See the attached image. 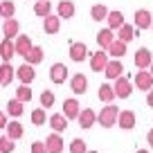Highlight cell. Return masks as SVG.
<instances>
[{
    "label": "cell",
    "mask_w": 153,
    "mask_h": 153,
    "mask_svg": "<svg viewBox=\"0 0 153 153\" xmlns=\"http://www.w3.org/2000/svg\"><path fill=\"white\" fill-rule=\"evenodd\" d=\"M18 20H14V18H9V20H5V25H2V38H14V36H20L18 34Z\"/></svg>",
    "instance_id": "44dd1931"
},
{
    "label": "cell",
    "mask_w": 153,
    "mask_h": 153,
    "mask_svg": "<svg viewBox=\"0 0 153 153\" xmlns=\"http://www.w3.org/2000/svg\"><path fill=\"white\" fill-rule=\"evenodd\" d=\"M135 86H137V90H153V74L151 70H140L135 72Z\"/></svg>",
    "instance_id": "7a4b0ae2"
},
{
    "label": "cell",
    "mask_w": 153,
    "mask_h": 153,
    "mask_svg": "<svg viewBox=\"0 0 153 153\" xmlns=\"http://www.w3.org/2000/svg\"><path fill=\"white\" fill-rule=\"evenodd\" d=\"M16 99H20L23 104H25V101H32V90H29V86L23 83V86L16 90Z\"/></svg>",
    "instance_id": "8d00e7d4"
},
{
    "label": "cell",
    "mask_w": 153,
    "mask_h": 153,
    "mask_svg": "<svg viewBox=\"0 0 153 153\" xmlns=\"http://www.w3.org/2000/svg\"><path fill=\"white\" fill-rule=\"evenodd\" d=\"M115 92H117V97H120V99H126V97H131V92H133V86H131V81L126 79V76L115 79Z\"/></svg>",
    "instance_id": "ba28073f"
},
{
    "label": "cell",
    "mask_w": 153,
    "mask_h": 153,
    "mask_svg": "<svg viewBox=\"0 0 153 153\" xmlns=\"http://www.w3.org/2000/svg\"><path fill=\"white\" fill-rule=\"evenodd\" d=\"M23 59H25V63H32V65L41 63V61H43V48L34 45V48L29 50V54H27V56H23Z\"/></svg>",
    "instance_id": "83f0119b"
},
{
    "label": "cell",
    "mask_w": 153,
    "mask_h": 153,
    "mask_svg": "<svg viewBox=\"0 0 153 153\" xmlns=\"http://www.w3.org/2000/svg\"><path fill=\"white\" fill-rule=\"evenodd\" d=\"M135 27H137V32H140V29L153 27V16H151L149 9H137V11H135Z\"/></svg>",
    "instance_id": "8992f818"
},
{
    "label": "cell",
    "mask_w": 153,
    "mask_h": 153,
    "mask_svg": "<svg viewBox=\"0 0 153 153\" xmlns=\"http://www.w3.org/2000/svg\"><path fill=\"white\" fill-rule=\"evenodd\" d=\"M43 29H45V34H56L61 29V16L50 14L48 18H43Z\"/></svg>",
    "instance_id": "7c38bea8"
},
{
    "label": "cell",
    "mask_w": 153,
    "mask_h": 153,
    "mask_svg": "<svg viewBox=\"0 0 153 153\" xmlns=\"http://www.w3.org/2000/svg\"><path fill=\"white\" fill-rule=\"evenodd\" d=\"M41 106H43V108H52L54 106V92L52 90H45L43 95H41Z\"/></svg>",
    "instance_id": "74e56055"
},
{
    "label": "cell",
    "mask_w": 153,
    "mask_h": 153,
    "mask_svg": "<svg viewBox=\"0 0 153 153\" xmlns=\"http://www.w3.org/2000/svg\"><path fill=\"white\" fill-rule=\"evenodd\" d=\"M16 54V43H11V38H2L0 43V59L2 63H9V59Z\"/></svg>",
    "instance_id": "30bf717a"
},
{
    "label": "cell",
    "mask_w": 153,
    "mask_h": 153,
    "mask_svg": "<svg viewBox=\"0 0 153 153\" xmlns=\"http://www.w3.org/2000/svg\"><path fill=\"white\" fill-rule=\"evenodd\" d=\"M32 153H50L48 144H45V142H34L32 144Z\"/></svg>",
    "instance_id": "f35d334b"
},
{
    "label": "cell",
    "mask_w": 153,
    "mask_h": 153,
    "mask_svg": "<svg viewBox=\"0 0 153 153\" xmlns=\"http://www.w3.org/2000/svg\"><path fill=\"white\" fill-rule=\"evenodd\" d=\"M149 70H151V74H153V63H151V68H149Z\"/></svg>",
    "instance_id": "ee69618b"
},
{
    "label": "cell",
    "mask_w": 153,
    "mask_h": 153,
    "mask_svg": "<svg viewBox=\"0 0 153 153\" xmlns=\"http://www.w3.org/2000/svg\"><path fill=\"white\" fill-rule=\"evenodd\" d=\"M115 97H117L115 86H110V83H101V86H99V99L104 101V104H113Z\"/></svg>",
    "instance_id": "d6986e66"
},
{
    "label": "cell",
    "mask_w": 153,
    "mask_h": 153,
    "mask_svg": "<svg viewBox=\"0 0 153 153\" xmlns=\"http://www.w3.org/2000/svg\"><path fill=\"white\" fill-rule=\"evenodd\" d=\"M14 14H16L14 2H9V0H2V2H0V16H2L5 20H9V18H14Z\"/></svg>",
    "instance_id": "f1b7e54d"
},
{
    "label": "cell",
    "mask_w": 153,
    "mask_h": 153,
    "mask_svg": "<svg viewBox=\"0 0 153 153\" xmlns=\"http://www.w3.org/2000/svg\"><path fill=\"white\" fill-rule=\"evenodd\" d=\"M16 76L20 79V83L29 86V83L34 81V76H36V72H34V65H32V63H23V65L16 70Z\"/></svg>",
    "instance_id": "52a82bcc"
},
{
    "label": "cell",
    "mask_w": 153,
    "mask_h": 153,
    "mask_svg": "<svg viewBox=\"0 0 153 153\" xmlns=\"http://www.w3.org/2000/svg\"><path fill=\"white\" fill-rule=\"evenodd\" d=\"M50 11H52L50 0H36V5H34V14H36V16H41V18H48Z\"/></svg>",
    "instance_id": "484cf974"
},
{
    "label": "cell",
    "mask_w": 153,
    "mask_h": 153,
    "mask_svg": "<svg viewBox=\"0 0 153 153\" xmlns=\"http://www.w3.org/2000/svg\"><path fill=\"white\" fill-rule=\"evenodd\" d=\"M76 122H79V126H81V128H90V126L97 122V115H95V110H90V108H83Z\"/></svg>",
    "instance_id": "9a60e30c"
},
{
    "label": "cell",
    "mask_w": 153,
    "mask_h": 153,
    "mask_svg": "<svg viewBox=\"0 0 153 153\" xmlns=\"http://www.w3.org/2000/svg\"><path fill=\"white\" fill-rule=\"evenodd\" d=\"M11 79H14V68H11V63H2V65H0V83H2V86H9Z\"/></svg>",
    "instance_id": "d4e9b609"
},
{
    "label": "cell",
    "mask_w": 153,
    "mask_h": 153,
    "mask_svg": "<svg viewBox=\"0 0 153 153\" xmlns=\"http://www.w3.org/2000/svg\"><path fill=\"white\" fill-rule=\"evenodd\" d=\"M7 113H9L11 117H20V115H23V101L20 99H11L9 104H7Z\"/></svg>",
    "instance_id": "d6a6232c"
},
{
    "label": "cell",
    "mask_w": 153,
    "mask_h": 153,
    "mask_svg": "<svg viewBox=\"0 0 153 153\" xmlns=\"http://www.w3.org/2000/svg\"><path fill=\"white\" fill-rule=\"evenodd\" d=\"M63 115H65L68 120H79V115H81V106H79V101H76L74 97H70V99L63 101Z\"/></svg>",
    "instance_id": "277c9868"
},
{
    "label": "cell",
    "mask_w": 153,
    "mask_h": 153,
    "mask_svg": "<svg viewBox=\"0 0 153 153\" xmlns=\"http://www.w3.org/2000/svg\"><path fill=\"white\" fill-rule=\"evenodd\" d=\"M117 120H120V110H117V106H113V104H106V108H101V113L97 115V122H99L104 128L115 126Z\"/></svg>",
    "instance_id": "6da1fadb"
},
{
    "label": "cell",
    "mask_w": 153,
    "mask_h": 153,
    "mask_svg": "<svg viewBox=\"0 0 153 153\" xmlns=\"http://www.w3.org/2000/svg\"><path fill=\"white\" fill-rule=\"evenodd\" d=\"M106 20H108V27L110 29H122L126 25L124 23V14H122V11H110Z\"/></svg>",
    "instance_id": "603a6c76"
},
{
    "label": "cell",
    "mask_w": 153,
    "mask_h": 153,
    "mask_svg": "<svg viewBox=\"0 0 153 153\" xmlns=\"http://www.w3.org/2000/svg\"><path fill=\"white\" fill-rule=\"evenodd\" d=\"M108 14H110V11H108V7H106V5H95L90 9L92 20H106V18H108Z\"/></svg>",
    "instance_id": "4dcf8cb0"
},
{
    "label": "cell",
    "mask_w": 153,
    "mask_h": 153,
    "mask_svg": "<svg viewBox=\"0 0 153 153\" xmlns=\"http://www.w3.org/2000/svg\"><path fill=\"white\" fill-rule=\"evenodd\" d=\"M45 120H48V115H45V108H36L32 113V124L34 126H43Z\"/></svg>",
    "instance_id": "e575fe53"
},
{
    "label": "cell",
    "mask_w": 153,
    "mask_h": 153,
    "mask_svg": "<svg viewBox=\"0 0 153 153\" xmlns=\"http://www.w3.org/2000/svg\"><path fill=\"white\" fill-rule=\"evenodd\" d=\"M70 88H72V92L74 95H83L86 92V88H88V79L83 74H74L70 79Z\"/></svg>",
    "instance_id": "4fadbf2b"
},
{
    "label": "cell",
    "mask_w": 153,
    "mask_h": 153,
    "mask_svg": "<svg viewBox=\"0 0 153 153\" xmlns=\"http://www.w3.org/2000/svg\"><path fill=\"white\" fill-rule=\"evenodd\" d=\"M23 133H25V128H23L20 122H11V124L7 126V135H9L11 140H20V137H23Z\"/></svg>",
    "instance_id": "f546056e"
},
{
    "label": "cell",
    "mask_w": 153,
    "mask_h": 153,
    "mask_svg": "<svg viewBox=\"0 0 153 153\" xmlns=\"http://www.w3.org/2000/svg\"><path fill=\"white\" fill-rule=\"evenodd\" d=\"M115 41H117V38H115V34H113V29H110V27L108 29H101V32L97 34V43H99L101 50H108Z\"/></svg>",
    "instance_id": "8fae6325"
},
{
    "label": "cell",
    "mask_w": 153,
    "mask_h": 153,
    "mask_svg": "<svg viewBox=\"0 0 153 153\" xmlns=\"http://www.w3.org/2000/svg\"><path fill=\"white\" fill-rule=\"evenodd\" d=\"M59 16H61V18H72V16H74V2H72V0H61V2H59Z\"/></svg>",
    "instance_id": "cb8c5ba5"
},
{
    "label": "cell",
    "mask_w": 153,
    "mask_h": 153,
    "mask_svg": "<svg viewBox=\"0 0 153 153\" xmlns=\"http://www.w3.org/2000/svg\"><path fill=\"white\" fill-rule=\"evenodd\" d=\"M146 104L153 108V90H149V95H146Z\"/></svg>",
    "instance_id": "b9f144b4"
},
{
    "label": "cell",
    "mask_w": 153,
    "mask_h": 153,
    "mask_svg": "<svg viewBox=\"0 0 153 153\" xmlns=\"http://www.w3.org/2000/svg\"><path fill=\"white\" fill-rule=\"evenodd\" d=\"M16 140H11L9 135H2V137H0V153H11L14 151V146H16Z\"/></svg>",
    "instance_id": "836d02e7"
},
{
    "label": "cell",
    "mask_w": 153,
    "mask_h": 153,
    "mask_svg": "<svg viewBox=\"0 0 153 153\" xmlns=\"http://www.w3.org/2000/svg\"><path fill=\"white\" fill-rule=\"evenodd\" d=\"M48 151L50 153H63V140H61V135L54 131L52 135H48Z\"/></svg>",
    "instance_id": "2e32d148"
},
{
    "label": "cell",
    "mask_w": 153,
    "mask_h": 153,
    "mask_svg": "<svg viewBox=\"0 0 153 153\" xmlns=\"http://www.w3.org/2000/svg\"><path fill=\"white\" fill-rule=\"evenodd\" d=\"M70 153H88V146H86V142L83 140H72L70 142Z\"/></svg>",
    "instance_id": "d590c367"
},
{
    "label": "cell",
    "mask_w": 153,
    "mask_h": 153,
    "mask_svg": "<svg viewBox=\"0 0 153 153\" xmlns=\"http://www.w3.org/2000/svg\"><path fill=\"white\" fill-rule=\"evenodd\" d=\"M151 29H153V27H151Z\"/></svg>",
    "instance_id": "bcb514c9"
},
{
    "label": "cell",
    "mask_w": 153,
    "mask_h": 153,
    "mask_svg": "<svg viewBox=\"0 0 153 153\" xmlns=\"http://www.w3.org/2000/svg\"><path fill=\"white\" fill-rule=\"evenodd\" d=\"M151 63H153V56H151V52H149L146 48H140L137 52H135V68H137V70H149Z\"/></svg>",
    "instance_id": "5b68a950"
},
{
    "label": "cell",
    "mask_w": 153,
    "mask_h": 153,
    "mask_svg": "<svg viewBox=\"0 0 153 153\" xmlns=\"http://www.w3.org/2000/svg\"><path fill=\"white\" fill-rule=\"evenodd\" d=\"M135 153H149V151H146V149H140V151H135Z\"/></svg>",
    "instance_id": "7bdbcfd3"
},
{
    "label": "cell",
    "mask_w": 153,
    "mask_h": 153,
    "mask_svg": "<svg viewBox=\"0 0 153 153\" xmlns=\"http://www.w3.org/2000/svg\"><path fill=\"white\" fill-rule=\"evenodd\" d=\"M135 29H137L135 25H124V27L120 29V34H117V38L128 43V41H133V38H135Z\"/></svg>",
    "instance_id": "1f68e13d"
},
{
    "label": "cell",
    "mask_w": 153,
    "mask_h": 153,
    "mask_svg": "<svg viewBox=\"0 0 153 153\" xmlns=\"http://www.w3.org/2000/svg\"><path fill=\"white\" fill-rule=\"evenodd\" d=\"M110 54H106L104 50H99L97 54H92V59H90V68H92V72H106V68H108V63H110Z\"/></svg>",
    "instance_id": "3957f363"
},
{
    "label": "cell",
    "mask_w": 153,
    "mask_h": 153,
    "mask_svg": "<svg viewBox=\"0 0 153 153\" xmlns=\"http://www.w3.org/2000/svg\"><path fill=\"white\" fill-rule=\"evenodd\" d=\"M86 54H88V48H86V43H72L70 45V59L72 61H83L86 59Z\"/></svg>",
    "instance_id": "e0dca14e"
},
{
    "label": "cell",
    "mask_w": 153,
    "mask_h": 153,
    "mask_svg": "<svg viewBox=\"0 0 153 153\" xmlns=\"http://www.w3.org/2000/svg\"><path fill=\"white\" fill-rule=\"evenodd\" d=\"M122 72H124V65H122V61H120V59H113V61L108 63V68H106L104 74L108 76V79H120Z\"/></svg>",
    "instance_id": "5bb4252c"
},
{
    "label": "cell",
    "mask_w": 153,
    "mask_h": 153,
    "mask_svg": "<svg viewBox=\"0 0 153 153\" xmlns=\"http://www.w3.org/2000/svg\"><path fill=\"white\" fill-rule=\"evenodd\" d=\"M50 79H52V83H65L68 68L63 65V63H54V65L50 68Z\"/></svg>",
    "instance_id": "9c48e42d"
},
{
    "label": "cell",
    "mask_w": 153,
    "mask_h": 153,
    "mask_svg": "<svg viewBox=\"0 0 153 153\" xmlns=\"http://www.w3.org/2000/svg\"><path fill=\"white\" fill-rule=\"evenodd\" d=\"M88 153H99V151H88Z\"/></svg>",
    "instance_id": "f6af8a7d"
},
{
    "label": "cell",
    "mask_w": 153,
    "mask_h": 153,
    "mask_svg": "<svg viewBox=\"0 0 153 153\" xmlns=\"http://www.w3.org/2000/svg\"><path fill=\"white\" fill-rule=\"evenodd\" d=\"M108 54H110V56H115V59H122L126 54V41H120V38H117V41L108 48Z\"/></svg>",
    "instance_id": "4316f807"
},
{
    "label": "cell",
    "mask_w": 153,
    "mask_h": 153,
    "mask_svg": "<svg viewBox=\"0 0 153 153\" xmlns=\"http://www.w3.org/2000/svg\"><path fill=\"white\" fill-rule=\"evenodd\" d=\"M0 126H2V128H7V126H9V122H7V115H2V117H0Z\"/></svg>",
    "instance_id": "60d3db41"
},
{
    "label": "cell",
    "mask_w": 153,
    "mask_h": 153,
    "mask_svg": "<svg viewBox=\"0 0 153 153\" xmlns=\"http://www.w3.org/2000/svg\"><path fill=\"white\" fill-rule=\"evenodd\" d=\"M146 144H149V146L153 149V128H151V131L146 133Z\"/></svg>",
    "instance_id": "ab89813d"
},
{
    "label": "cell",
    "mask_w": 153,
    "mask_h": 153,
    "mask_svg": "<svg viewBox=\"0 0 153 153\" xmlns=\"http://www.w3.org/2000/svg\"><path fill=\"white\" fill-rule=\"evenodd\" d=\"M32 48H34V45H32V41H29V36H18V38H16V54L27 56Z\"/></svg>",
    "instance_id": "7402d4cb"
},
{
    "label": "cell",
    "mask_w": 153,
    "mask_h": 153,
    "mask_svg": "<svg viewBox=\"0 0 153 153\" xmlns=\"http://www.w3.org/2000/svg\"><path fill=\"white\" fill-rule=\"evenodd\" d=\"M50 126H52L56 133H61V131L68 128V117L63 113H54L52 117H50Z\"/></svg>",
    "instance_id": "ffe728a7"
},
{
    "label": "cell",
    "mask_w": 153,
    "mask_h": 153,
    "mask_svg": "<svg viewBox=\"0 0 153 153\" xmlns=\"http://www.w3.org/2000/svg\"><path fill=\"white\" fill-rule=\"evenodd\" d=\"M120 128H124V131H131L135 126V113L133 110H122L120 113Z\"/></svg>",
    "instance_id": "ac0fdd59"
}]
</instances>
